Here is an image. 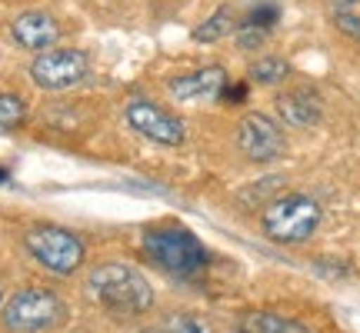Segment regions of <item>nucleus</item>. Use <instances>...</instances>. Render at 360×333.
<instances>
[{
    "mask_svg": "<svg viewBox=\"0 0 360 333\" xmlns=\"http://www.w3.org/2000/svg\"><path fill=\"white\" fill-rule=\"evenodd\" d=\"M90 294L101 300L103 310L117 317H137L154 307V290L137 267L130 263H101L90 273Z\"/></svg>",
    "mask_w": 360,
    "mask_h": 333,
    "instance_id": "nucleus-1",
    "label": "nucleus"
},
{
    "mask_svg": "<svg viewBox=\"0 0 360 333\" xmlns=\"http://www.w3.org/2000/svg\"><path fill=\"white\" fill-rule=\"evenodd\" d=\"M143 250L160 270H167L180 280H191L207 267L204 244L184 227H154L143 233Z\"/></svg>",
    "mask_w": 360,
    "mask_h": 333,
    "instance_id": "nucleus-2",
    "label": "nucleus"
},
{
    "mask_svg": "<svg viewBox=\"0 0 360 333\" xmlns=\"http://www.w3.org/2000/svg\"><path fill=\"white\" fill-rule=\"evenodd\" d=\"M321 227V204L307 193H287L264 210V233L277 244H304Z\"/></svg>",
    "mask_w": 360,
    "mask_h": 333,
    "instance_id": "nucleus-3",
    "label": "nucleus"
},
{
    "mask_svg": "<svg viewBox=\"0 0 360 333\" xmlns=\"http://www.w3.org/2000/svg\"><path fill=\"white\" fill-rule=\"evenodd\" d=\"M64 313H67V307L57 294L30 287V290H20V294H13L7 300L4 323L13 333H40V330L57 327V323L64 320Z\"/></svg>",
    "mask_w": 360,
    "mask_h": 333,
    "instance_id": "nucleus-4",
    "label": "nucleus"
},
{
    "mask_svg": "<svg viewBox=\"0 0 360 333\" xmlns=\"http://www.w3.org/2000/svg\"><path fill=\"white\" fill-rule=\"evenodd\" d=\"M24 244L40 267L51 270V273H60V277L74 273L84 263V244H80V237H74L64 227H53V223H40L34 230H27Z\"/></svg>",
    "mask_w": 360,
    "mask_h": 333,
    "instance_id": "nucleus-5",
    "label": "nucleus"
},
{
    "mask_svg": "<svg viewBox=\"0 0 360 333\" xmlns=\"http://www.w3.org/2000/svg\"><path fill=\"white\" fill-rule=\"evenodd\" d=\"M90 74V60L84 51H70V47H60V51H40L30 64V77L40 90H67L77 87L80 80Z\"/></svg>",
    "mask_w": 360,
    "mask_h": 333,
    "instance_id": "nucleus-6",
    "label": "nucleus"
},
{
    "mask_svg": "<svg viewBox=\"0 0 360 333\" xmlns=\"http://www.w3.org/2000/svg\"><path fill=\"white\" fill-rule=\"evenodd\" d=\"M237 147L254 164H274L287 154V137L281 124L270 120L267 114H247L237 124Z\"/></svg>",
    "mask_w": 360,
    "mask_h": 333,
    "instance_id": "nucleus-7",
    "label": "nucleus"
},
{
    "mask_svg": "<svg viewBox=\"0 0 360 333\" xmlns=\"http://www.w3.org/2000/svg\"><path fill=\"white\" fill-rule=\"evenodd\" d=\"M127 124L141 137L160 143V147H180L184 143V120L164 110L154 100H130L127 103Z\"/></svg>",
    "mask_w": 360,
    "mask_h": 333,
    "instance_id": "nucleus-8",
    "label": "nucleus"
},
{
    "mask_svg": "<svg viewBox=\"0 0 360 333\" xmlns=\"http://www.w3.org/2000/svg\"><path fill=\"white\" fill-rule=\"evenodd\" d=\"M227 70L224 67H204V70H193V74H180L167 84V90L177 97V100H187V103H210V100H220V93L227 87Z\"/></svg>",
    "mask_w": 360,
    "mask_h": 333,
    "instance_id": "nucleus-9",
    "label": "nucleus"
},
{
    "mask_svg": "<svg viewBox=\"0 0 360 333\" xmlns=\"http://www.w3.org/2000/svg\"><path fill=\"white\" fill-rule=\"evenodd\" d=\"M277 114L287 127H314L323 114V103H321V93L310 87H290L283 90L277 97Z\"/></svg>",
    "mask_w": 360,
    "mask_h": 333,
    "instance_id": "nucleus-10",
    "label": "nucleus"
},
{
    "mask_svg": "<svg viewBox=\"0 0 360 333\" xmlns=\"http://www.w3.org/2000/svg\"><path fill=\"white\" fill-rule=\"evenodd\" d=\"M11 34L27 51H51L53 44H57V37H60V27H57V20H53L51 13L27 11L11 24Z\"/></svg>",
    "mask_w": 360,
    "mask_h": 333,
    "instance_id": "nucleus-11",
    "label": "nucleus"
},
{
    "mask_svg": "<svg viewBox=\"0 0 360 333\" xmlns=\"http://www.w3.org/2000/svg\"><path fill=\"white\" fill-rule=\"evenodd\" d=\"M237 333H310V330L304 327V323L290 320V317L257 310V313H244V317H240Z\"/></svg>",
    "mask_w": 360,
    "mask_h": 333,
    "instance_id": "nucleus-12",
    "label": "nucleus"
},
{
    "mask_svg": "<svg viewBox=\"0 0 360 333\" xmlns=\"http://www.w3.org/2000/svg\"><path fill=\"white\" fill-rule=\"evenodd\" d=\"M231 30H237L231 7H217V11H214V13H210V17L204 20V24L193 30V40H197V44H214V40L227 37Z\"/></svg>",
    "mask_w": 360,
    "mask_h": 333,
    "instance_id": "nucleus-13",
    "label": "nucleus"
},
{
    "mask_svg": "<svg viewBox=\"0 0 360 333\" xmlns=\"http://www.w3.org/2000/svg\"><path fill=\"white\" fill-rule=\"evenodd\" d=\"M27 117V103L17 93H0V133H13V130L24 124Z\"/></svg>",
    "mask_w": 360,
    "mask_h": 333,
    "instance_id": "nucleus-14",
    "label": "nucleus"
},
{
    "mask_svg": "<svg viewBox=\"0 0 360 333\" xmlns=\"http://www.w3.org/2000/svg\"><path fill=\"white\" fill-rule=\"evenodd\" d=\"M334 24L340 34L360 40V0H334Z\"/></svg>",
    "mask_w": 360,
    "mask_h": 333,
    "instance_id": "nucleus-15",
    "label": "nucleus"
},
{
    "mask_svg": "<svg viewBox=\"0 0 360 333\" xmlns=\"http://www.w3.org/2000/svg\"><path fill=\"white\" fill-rule=\"evenodd\" d=\"M287 70L290 67L283 64L281 57H260L257 64L250 67V80L254 84H277V80L287 77Z\"/></svg>",
    "mask_w": 360,
    "mask_h": 333,
    "instance_id": "nucleus-16",
    "label": "nucleus"
},
{
    "mask_svg": "<svg viewBox=\"0 0 360 333\" xmlns=\"http://www.w3.org/2000/svg\"><path fill=\"white\" fill-rule=\"evenodd\" d=\"M281 20V7L274 4V0H260L257 7H250V13H247V27H257V30H274V24Z\"/></svg>",
    "mask_w": 360,
    "mask_h": 333,
    "instance_id": "nucleus-17",
    "label": "nucleus"
},
{
    "mask_svg": "<svg viewBox=\"0 0 360 333\" xmlns=\"http://www.w3.org/2000/svg\"><path fill=\"white\" fill-rule=\"evenodd\" d=\"M157 333H210V327L200 317H193V313H174V317L160 323Z\"/></svg>",
    "mask_w": 360,
    "mask_h": 333,
    "instance_id": "nucleus-18",
    "label": "nucleus"
},
{
    "mask_svg": "<svg viewBox=\"0 0 360 333\" xmlns=\"http://www.w3.org/2000/svg\"><path fill=\"white\" fill-rule=\"evenodd\" d=\"M244 97H247L244 84H227V87H224V93H220V100H227V103H240Z\"/></svg>",
    "mask_w": 360,
    "mask_h": 333,
    "instance_id": "nucleus-19",
    "label": "nucleus"
},
{
    "mask_svg": "<svg viewBox=\"0 0 360 333\" xmlns=\"http://www.w3.org/2000/svg\"><path fill=\"white\" fill-rule=\"evenodd\" d=\"M4 183H11V174H7V170L0 166V187H4Z\"/></svg>",
    "mask_w": 360,
    "mask_h": 333,
    "instance_id": "nucleus-20",
    "label": "nucleus"
}]
</instances>
